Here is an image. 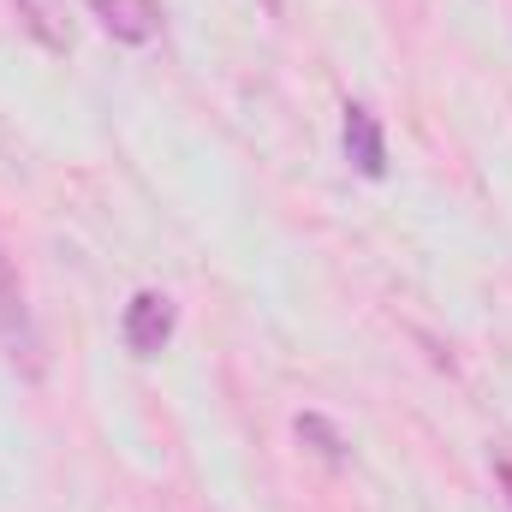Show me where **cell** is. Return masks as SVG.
Listing matches in <instances>:
<instances>
[{
    "mask_svg": "<svg viewBox=\"0 0 512 512\" xmlns=\"http://www.w3.org/2000/svg\"><path fill=\"white\" fill-rule=\"evenodd\" d=\"M126 346L137 352V358H155L167 340H173V298L167 292H137L126 304Z\"/></svg>",
    "mask_w": 512,
    "mask_h": 512,
    "instance_id": "6da1fadb",
    "label": "cell"
},
{
    "mask_svg": "<svg viewBox=\"0 0 512 512\" xmlns=\"http://www.w3.org/2000/svg\"><path fill=\"white\" fill-rule=\"evenodd\" d=\"M18 12H24V24L36 30V42H42V48H54V54H66V48H72V30H66L60 0H18Z\"/></svg>",
    "mask_w": 512,
    "mask_h": 512,
    "instance_id": "5b68a950",
    "label": "cell"
},
{
    "mask_svg": "<svg viewBox=\"0 0 512 512\" xmlns=\"http://www.w3.org/2000/svg\"><path fill=\"white\" fill-rule=\"evenodd\" d=\"M96 18L120 36V42H149L155 36V6L149 0H90Z\"/></svg>",
    "mask_w": 512,
    "mask_h": 512,
    "instance_id": "277c9868",
    "label": "cell"
},
{
    "mask_svg": "<svg viewBox=\"0 0 512 512\" xmlns=\"http://www.w3.org/2000/svg\"><path fill=\"white\" fill-rule=\"evenodd\" d=\"M0 334H6V346H24V352L36 358V334H30L24 286H18V268L6 262V251H0Z\"/></svg>",
    "mask_w": 512,
    "mask_h": 512,
    "instance_id": "3957f363",
    "label": "cell"
},
{
    "mask_svg": "<svg viewBox=\"0 0 512 512\" xmlns=\"http://www.w3.org/2000/svg\"><path fill=\"white\" fill-rule=\"evenodd\" d=\"M298 441H310V447H316L322 459H334V465L346 459V441H340V429H334L328 417H316V411H304V417H298Z\"/></svg>",
    "mask_w": 512,
    "mask_h": 512,
    "instance_id": "8992f818",
    "label": "cell"
},
{
    "mask_svg": "<svg viewBox=\"0 0 512 512\" xmlns=\"http://www.w3.org/2000/svg\"><path fill=\"white\" fill-rule=\"evenodd\" d=\"M495 477H501V489H507V501H512V459H501V465H495Z\"/></svg>",
    "mask_w": 512,
    "mask_h": 512,
    "instance_id": "52a82bcc",
    "label": "cell"
},
{
    "mask_svg": "<svg viewBox=\"0 0 512 512\" xmlns=\"http://www.w3.org/2000/svg\"><path fill=\"white\" fill-rule=\"evenodd\" d=\"M346 155H352V167L364 173V179H382L387 173V137L376 126V114L370 108H346Z\"/></svg>",
    "mask_w": 512,
    "mask_h": 512,
    "instance_id": "7a4b0ae2",
    "label": "cell"
}]
</instances>
